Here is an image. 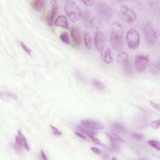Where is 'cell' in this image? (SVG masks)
I'll use <instances>...</instances> for the list:
<instances>
[{
	"label": "cell",
	"instance_id": "obj_43",
	"mask_svg": "<svg viewBox=\"0 0 160 160\" xmlns=\"http://www.w3.org/2000/svg\"><path fill=\"white\" fill-rule=\"evenodd\" d=\"M112 159H118V158H116V157H114V158H112Z\"/></svg>",
	"mask_w": 160,
	"mask_h": 160
},
{
	"label": "cell",
	"instance_id": "obj_32",
	"mask_svg": "<svg viewBox=\"0 0 160 160\" xmlns=\"http://www.w3.org/2000/svg\"><path fill=\"white\" fill-rule=\"evenodd\" d=\"M50 128H51V129L52 130L53 133L54 134L55 136H58V137H60V136L62 135V133L57 128H56L55 127H54V126H53V125L50 124Z\"/></svg>",
	"mask_w": 160,
	"mask_h": 160
},
{
	"label": "cell",
	"instance_id": "obj_2",
	"mask_svg": "<svg viewBox=\"0 0 160 160\" xmlns=\"http://www.w3.org/2000/svg\"><path fill=\"white\" fill-rule=\"evenodd\" d=\"M65 11L71 22H76L81 18L80 9L74 1H68L65 3Z\"/></svg>",
	"mask_w": 160,
	"mask_h": 160
},
{
	"label": "cell",
	"instance_id": "obj_31",
	"mask_svg": "<svg viewBox=\"0 0 160 160\" xmlns=\"http://www.w3.org/2000/svg\"><path fill=\"white\" fill-rule=\"evenodd\" d=\"M2 96H4V98H5V97H7L8 98L13 99L14 100H17L16 96L15 95H14V94L8 93H3V92H1V97H2Z\"/></svg>",
	"mask_w": 160,
	"mask_h": 160
},
{
	"label": "cell",
	"instance_id": "obj_25",
	"mask_svg": "<svg viewBox=\"0 0 160 160\" xmlns=\"http://www.w3.org/2000/svg\"><path fill=\"white\" fill-rule=\"evenodd\" d=\"M60 38L63 42L66 43L67 45H69L70 43V36L68 35V33L66 32H63L60 35Z\"/></svg>",
	"mask_w": 160,
	"mask_h": 160
},
{
	"label": "cell",
	"instance_id": "obj_9",
	"mask_svg": "<svg viewBox=\"0 0 160 160\" xmlns=\"http://www.w3.org/2000/svg\"><path fill=\"white\" fill-rule=\"evenodd\" d=\"M111 36L116 38L122 39L123 36V28L119 23L114 22L111 27Z\"/></svg>",
	"mask_w": 160,
	"mask_h": 160
},
{
	"label": "cell",
	"instance_id": "obj_3",
	"mask_svg": "<svg viewBox=\"0 0 160 160\" xmlns=\"http://www.w3.org/2000/svg\"><path fill=\"white\" fill-rule=\"evenodd\" d=\"M96 9L99 15L105 21H109L113 16L112 8L105 3L99 2L97 3Z\"/></svg>",
	"mask_w": 160,
	"mask_h": 160
},
{
	"label": "cell",
	"instance_id": "obj_4",
	"mask_svg": "<svg viewBox=\"0 0 160 160\" xmlns=\"http://www.w3.org/2000/svg\"><path fill=\"white\" fill-rule=\"evenodd\" d=\"M127 41L128 47L131 49H137L139 45L140 37L138 32L136 30H131L127 34Z\"/></svg>",
	"mask_w": 160,
	"mask_h": 160
},
{
	"label": "cell",
	"instance_id": "obj_30",
	"mask_svg": "<svg viewBox=\"0 0 160 160\" xmlns=\"http://www.w3.org/2000/svg\"><path fill=\"white\" fill-rule=\"evenodd\" d=\"M124 70L125 71V73L128 75H131L132 73V64L129 63L128 62V63L124 66Z\"/></svg>",
	"mask_w": 160,
	"mask_h": 160
},
{
	"label": "cell",
	"instance_id": "obj_35",
	"mask_svg": "<svg viewBox=\"0 0 160 160\" xmlns=\"http://www.w3.org/2000/svg\"><path fill=\"white\" fill-rule=\"evenodd\" d=\"M159 123H160L159 119L152 121L151 123V127H152L153 129H156L159 127Z\"/></svg>",
	"mask_w": 160,
	"mask_h": 160
},
{
	"label": "cell",
	"instance_id": "obj_36",
	"mask_svg": "<svg viewBox=\"0 0 160 160\" xmlns=\"http://www.w3.org/2000/svg\"><path fill=\"white\" fill-rule=\"evenodd\" d=\"M132 137L133 138L137 139V140H141L143 138V136L142 134H139L137 133H133L132 134Z\"/></svg>",
	"mask_w": 160,
	"mask_h": 160
},
{
	"label": "cell",
	"instance_id": "obj_28",
	"mask_svg": "<svg viewBox=\"0 0 160 160\" xmlns=\"http://www.w3.org/2000/svg\"><path fill=\"white\" fill-rule=\"evenodd\" d=\"M148 144L153 148L156 149L158 151L160 150V143L159 142L156 141V140H149L148 141Z\"/></svg>",
	"mask_w": 160,
	"mask_h": 160
},
{
	"label": "cell",
	"instance_id": "obj_27",
	"mask_svg": "<svg viewBox=\"0 0 160 160\" xmlns=\"http://www.w3.org/2000/svg\"><path fill=\"white\" fill-rule=\"evenodd\" d=\"M78 130L80 131V132L83 133L85 134H86L87 136H88V137H90V136H91V135H95V133L94 132H92L91 130H90L89 129H87L86 128H85L82 127H78Z\"/></svg>",
	"mask_w": 160,
	"mask_h": 160
},
{
	"label": "cell",
	"instance_id": "obj_26",
	"mask_svg": "<svg viewBox=\"0 0 160 160\" xmlns=\"http://www.w3.org/2000/svg\"><path fill=\"white\" fill-rule=\"evenodd\" d=\"M111 143V149L113 151L118 152L120 150V146L118 143V142L113 141V140H110Z\"/></svg>",
	"mask_w": 160,
	"mask_h": 160
},
{
	"label": "cell",
	"instance_id": "obj_6",
	"mask_svg": "<svg viewBox=\"0 0 160 160\" xmlns=\"http://www.w3.org/2000/svg\"><path fill=\"white\" fill-rule=\"evenodd\" d=\"M121 12L124 21L128 23H132L137 19V15L133 9L124 4H122V6H121Z\"/></svg>",
	"mask_w": 160,
	"mask_h": 160
},
{
	"label": "cell",
	"instance_id": "obj_7",
	"mask_svg": "<svg viewBox=\"0 0 160 160\" xmlns=\"http://www.w3.org/2000/svg\"><path fill=\"white\" fill-rule=\"evenodd\" d=\"M81 124L87 129L97 130L103 129L104 128V125L98 121L91 119H84L81 121Z\"/></svg>",
	"mask_w": 160,
	"mask_h": 160
},
{
	"label": "cell",
	"instance_id": "obj_18",
	"mask_svg": "<svg viewBox=\"0 0 160 160\" xmlns=\"http://www.w3.org/2000/svg\"><path fill=\"white\" fill-rule=\"evenodd\" d=\"M18 136L19 139H20L23 147L25 148L26 150H27L28 151H30V146H29V144L28 143L26 138V137H25V136H24V134H23V133L21 132V131L20 129L18 131Z\"/></svg>",
	"mask_w": 160,
	"mask_h": 160
},
{
	"label": "cell",
	"instance_id": "obj_5",
	"mask_svg": "<svg viewBox=\"0 0 160 160\" xmlns=\"http://www.w3.org/2000/svg\"><path fill=\"white\" fill-rule=\"evenodd\" d=\"M134 66L137 71L142 73L146 69L149 63V57L144 55H138L134 58Z\"/></svg>",
	"mask_w": 160,
	"mask_h": 160
},
{
	"label": "cell",
	"instance_id": "obj_15",
	"mask_svg": "<svg viewBox=\"0 0 160 160\" xmlns=\"http://www.w3.org/2000/svg\"><path fill=\"white\" fill-rule=\"evenodd\" d=\"M55 24L56 26L68 28V21L67 20V18L63 15H60V16H58L55 21Z\"/></svg>",
	"mask_w": 160,
	"mask_h": 160
},
{
	"label": "cell",
	"instance_id": "obj_16",
	"mask_svg": "<svg viewBox=\"0 0 160 160\" xmlns=\"http://www.w3.org/2000/svg\"><path fill=\"white\" fill-rule=\"evenodd\" d=\"M82 19H83V23L85 25V26L89 27L91 25V14L88 10H85L81 14Z\"/></svg>",
	"mask_w": 160,
	"mask_h": 160
},
{
	"label": "cell",
	"instance_id": "obj_1",
	"mask_svg": "<svg viewBox=\"0 0 160 160\" xmlns=\"http://www.w3.org/2000/svg\"><path fill=\"white\" fill-rule=\"evenodd\" d=\"M143 31L148 44L151 46L156 44L158 38V30L156 25L152 22H148L144 24Z\"/></svg>",
	"mask_w": 160,
	"mask_h": 160
},
{
	"label": "cell",
	"instance_id": "obj_41",
	"mask_svg": "<svg viewBox=\"0 0 160 160\" xmlns=\"http://www.w3.org/2000/svg\"><path fill=\"white\" fill-rule=\"evenodd\" d=\"M40 155H41V158H42L43 159H44V160H47V159H48V158H47V157H46V156L45 153H44V151H41Z\"/></svg>",
	"mask_w": 160,
	"mask_h": 160
},
{
	"label": "cell",
	"instance_id": "obj_37",
	"mask_svg": "<svg viewBox=\"0 0 160 160\" xmlns=\"http://www.w3.org/2000/svg\"><path fill=\"white\" fill-rule=\"evenodd\" d=\"M91 150L92 151H93V153H96V154H100L102 153V151H101V150L99 148H96V147H91Z\"/></svg>",
	"mask_w": 160,
	"mask_h": 160
},
{
	"label": "cell",
	"instance_id": "obj_14",
	"mask_svg": "<svg viewBox=\"0 0 160 160\" xmlns=\"http://www.w3.org/2000/svg\"><path fill=\"white\" fill-rule=\"evenodd\" d=\"M116 60L119 65L124 66L129 62V55L127 53L122 52L118 55Z\"/></svg>",
	"mask_w": 160,
	"mask_h": 160
},
{
	"label": "cell",
	"instance_id": "obj_8",
	"mask_svg": "<svg viewBox=\"0 0 160 160\" xmlns=\"http://www.w3.org/2000/svg\"><path fill=\"white\" fill-rule=\"evenodd\" d=\"M106 37L104 34L100 31H96L95 35V45L97 51H101L105 48Z\"/></svg>",
	"mask_w": 160,
	"mask_h": 160
},
{
	"label": "cell",
	"instance_id": "obj_11",
	"mask_svg": "<svg viewBox=\"0 0 160 160\" xmlns=\"http://www.w3.org/2000/svg\"><path fill=\"white\" fill-rule=\"evenodd\" d=\"M51 3L52 5V8L50 13L49 18H48V23H49L50 26H52L53 23H54L55 16L58 10V4L56 1H51Z\"/></svg>",
	"mask_w": 160,
	"mask_h": 160
},
{
	"label": "cell",
	"instance_id": "obj_13",
	"mask_svg": "<svg viewBox=\"0 0 160 160\" xmlns=\"http://www.w3.org/2000/svg\"><path fill=\"white\" fill-rule=\"evenodd\" d=\"M101 52L102 55L103 60L106 64H110L113 62V60L112 55H111V51L109 48H105Z\"/></svg>",
	"mask_w": 160,
	"mask_h": 160
},
{
	"label": "cell",
	"instance_id": "obj_12",
	"mask_svg": "<svg viewBox=\"0 0 160 160\" xmlns=\"http://www.w3.org/2000/svg\"><path fill=\"white\" fill-rule=\"evenodd\" d=\"M110 41L111 46L113 50L116 51H119L123 50V42L122 39L116 38L113 36H110Z\"/></svg>",
	"mask_w": 160,
	"mask_h": 160
},
{
	"label": "cell",
	"instance_id": "obj_29",
	"mask_svg": "<svg viewBox=\"0 0 160 160\" xmlns=\"http://www.w3.org/2000/svg\"><path fill=\"white\" fill-rule=\"evenodd\" d=\"M20 45H21V46L22 48V49L25 51L27 54L29 55V56H31V54H32V50L30 49V48L28 47L27 45L25 44V43L23 42H21L20 43Z\"/></svg>",
	"mask_w": 160,
	"mask_h": 160
},
{
	"label": "cell",
	"instance_id": "obj_39",
	"mask_svg": "<svg viewBox=\"0 0 160 160\" xmlns=\"http://www.w3.org/2000/svg\"><path fill=\"white\" fill-rule=\"evenodd\" d=\"M82 3L85 4L86 6H92L93 5L95 2L93 1H82Z\"/></svg>",
	"mask_w": 160,
	"mask_h": 160
},
{
	"label": "cell",
	"instance_id": "obj_40",
	"mask_svg": "<svg viewBox=\"0 0 160 160\" xmlns=\"http://www.w3.org/2000/svg\"><path fill=\"white\" fill-rule=\"evenodd\" d=\"M75 134H76L77 137H78L79 138L83 139H86V137L85 134H83V133H80V132H75Z\"/></svg>",
	"mask_w": 160,
	"mask_h": 160
},
{
	"label": "cell",
	"instance_id": "obj_21",
	"mask_svg": "<svg viewBox=\"0 0 160 160\" xmlns=\"http://www.w3.org/2000/svg\"><path fill=\"white\" fill-rule=\"evenodd\" d=\"M111 129L115 132L118 133H124L126 132V128L122 124L119 123H115L111 125Z\"/></svg>",
	"mask_w": 160,
	"mask_h": 160
},
{
	"label": "cell",
	"instance_id": "obj_10",
	"mask_svg": "<svg viewBox=\"0 0 160 160\" xmlns=\"http://www.w3.org/2000/svg\"><path fill=\"white\" fill-rule=\"evenodd\" d=\"M71 36L72 38V40L73 41V43L75 45L79 46L81 45L82 41V36L81 31L76 26L72 27L71 30Z\"/></svg>",
	"mask_w": 160,
	"mask_h": 160
},
{
	"label": "cell",
	"instance_id": "obj_24",
	"mask_svg": "<svg viewBox=\"0 0 160 160\" xmlns=\"http://www.w3.org/2000/svg\"><path fill=\"white\" fill-rule=\"evenodd\" d=\"M93 85L96 89H98L100 91H103L106 88V86L104 85V83H103L102 82L96 79L93 80Z\"/></svg>",
	"mask_w": 160,
	"mask_h": 160
},
{
	"label": "cell",
	"instance_id": "obj_17",
	"mask_svg": "<svg viewBox=\"0 0 160 160\" xmlns=\"http://www.w3.org/2000/svg\"><path fill=\"white\" fill-rule=\"evenodd\" d=\"M31 4L34 9L38 11H40L43 9H44L46 4V1H44V0H36V1H33Z\"/></svg>",
	"mask_w": 160,
	"mask_h": 160
},
{
	"label": "cell",
	"instance_id": "obj_23",
	"mask_svg": "<svg viewBox=\"0 0 160 160\" xmlns=\"http://www.w3.org/2000/svg\"><path fill=\"white\" fill-rule=\"evenodd\" d=\"M107 137L109 138L110 140H113V141H116L118 142H123L124 139H122L118 135H117L115 133H110V132H106V133Z\"/></svg>",
	"mask_w": 160,
	"mask_h": 160
},
{
	"label": "cell",
	"instance_id": "obj_33",
	"mask_svg": "<svg viewBox=\"0 0 160 160\" xmlns=\"http://www.w3.org/2000/svg\"><path fill=\"white\" fill-rule=\"evenodd\" d=\"M89 137L91 138L92 141H93L94 143H95L96 144L101 145V146H104V144L100 142V140L97 138L95 135H91Z\"/></svg>",
	"mask_w": 160,
	"mask_h": 160
},
{
	"label": "cell",
	"instance_id": "obj_20",
	"mask_svg": "<svg viewBox=\"0 0 160 160\" xmlns=\"http://www.w3.org/2000/svg\"><path fill=\"white\" fill-rule=\"evenodd\" d=\"M149 72L153 75H157L159 73V63L158 61L154 62L149 66Z\"/></svg>",
	"mask_w": 160,
	"mask_h": 160
},
{
	"label": "cell",
	"instance_id": "obj_38",
	"mask_svg": "<svg viewBox=\"0 0 160 160\" xmlns=\"http://www.w3.org/2000/svg\"><path fill=\"white\" fill-rule=\"evenodd\" d=\"M150 103H151V106L155 110H156L158 111H160V107H159V104H158L156 103H154V102H153V101H150Z\"/></svg>",
	"mask_w": 160,
	"mask_h": 160
},
{
	"label": "cell",
	"instance_id": "obj_22",
	"mask_svg": "<svg viewBox=\"0 0 160 160\" xmlns=\"http://www.w3.org/2000/svg\"><path fill=\"white\" fill-rule=\"evenodd\" d=\"M84 43L87 49L90 50L91 47V38L90 34L87 31L84 33Z\"/></svg>",
	"mask_w": 160,
	"mask_h": 160
},
{
	"label": "cell",
	"instance_id": "obj_34",
	"mask_svg": "<svg viewBox=\"0 0 160 160\" xmlns=\"http://www.w3.org/2000/svg\"><path fill=\"white\" fill-rule=\"evenodd\" d=\"M15 148L18 149V150H20L21 149L23 146H22V144L21 143V141H20V139H19V137H18V136L16 135V140H15Z\"/></svg>",
	"mask_w": 160,
	"mask_h": 160
},
{
	"label": "cell",
	"instance_id": "obj_42",
	"mask_svg": "<svg viewBox=\"0 0 160 160\" xmlns=\"http://www.w3.org/2000/svg\"><path fill=\"white\" fill-rule=\"evenodd\" d=\"M101 156L103 157V158L105 159H109V155L106 153H103L102 154H101Z\"/></svg>",
	"mask_w": 160,
	"mask_h": 160
},
{
	"label": "cell",
	"instance_id": "obj_19",
	"mask_svg": "<svg viewBox=\"0 0 160 160\" xmlns=\"http://www.w3.org/2000/svg\"><path fill=\"white\" fill-rule=\"evenodd\" d=\"M91 27L96 29V30H99L101 26V19L100 16H96L92 18L91 21Z\"/></svg>",
	"mask_w": 160,
	"mask_h": 160
}]
</instances>
